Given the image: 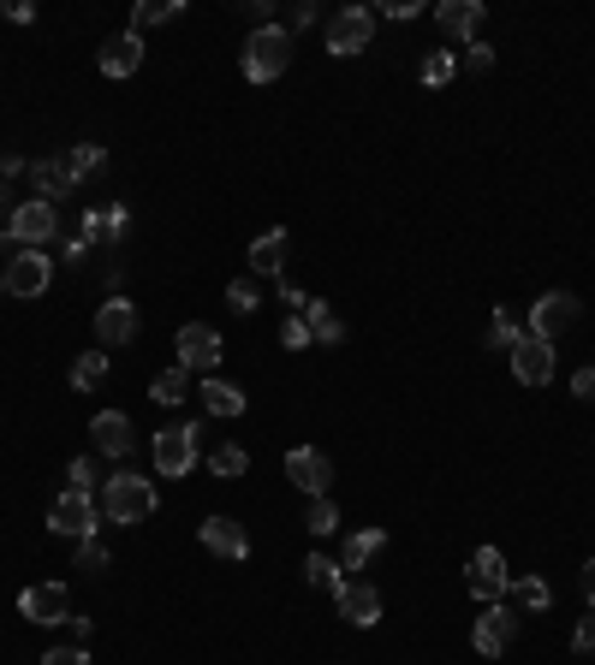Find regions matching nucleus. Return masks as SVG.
<instances>
[{
    "mask_svg": "<svg viewBox=\"0 0 595 665\" xmlns=\"http://www.w3.org/2000/svg\"><path fill=\"white\" fill-rule=\"evenodd\" d=\"M506 357H513V375L525 380V387H548V380H554V345H548V339H536V333H525L518 339L513 351H506Z\"/></svg>",
    "mask_w": 595,
    "mask_h": 665,
    "instance_id": "obj_8",
    "label": "nucleus"
},
{
    "mask_svg": "<svg viewBox=\"0 0 595 665\" xmlns=\"http://www.w3.org/2000/svg\"><path fill=\"white\" fill-rule=\"evenodd\" d=\"M244 469H251V457H244V446H214V452H209V476L232 481V476H244Z\"/></svg>",
    "mask_w": 595,
    "mask_h": 665,
    "instance_id": "obj_32",
    "label": "nucleus"
},
{
    "mask_svg": "<svg viewBox=\"0 0 595 665\" xmlns=\"http://www.w3.org/2000/svg\"><path fill=\"white\" fill-rule=\"evenodd\" d=\"M54 226H60V220H54V202H19V209H12V239H24V244H31V250H42V244H48L54 239Z\"/></svg>",
    "mask_w": 595,
    "mask_h": 665,
    "instance_id": "obj_14",
    "label": "nucleus"
},
{
    "mask_svg": "<svg viewBox=\"0 0 595 665\" xmlns=\"http://www.w3.org/2000/svg\"><path fill=\"white\" fill-rule=\"evenodd\" d=\"M506 595H513L518 606H525V612H548V606H554V588H548L542 576H525V583H513Z\"/></svg>",
    "mask_w": 595,
    "mask_h": 665,
    "instance_id": "obj_30",
    "label": "nucleus"
},
{
    "mask_svg": "<svg viewBox=\"0 0 595 665\" xmlns=\"http://www.w3.org/2000/svg\"><path fill=\"white\" fill-rule=\"evenodd\" d=\"M155 469L162 476H191L197 469V428L191 422H173L155 434Z\"/></svg>",
    "mask_w": 595,
    "mask_h": 665,
    "instance_id": "obj_5",
    "label": "nucleus"
},
{
    "mask_svg": "<svg viewBox=\"0 0 595 665\" xmlns=\"http://www.w3.org/2000/svg\"><path fill=\"white\" fill-rule=\"evenodd\" d=\"M304 529H310V535H333V529H340V511H333L328 494L310 499V517H304Z\"/></svg>",
    "mask_w": 595,
    "mask_h": 665,
    "instance_id": "obj_35",
    "label": "nucleus"
},
{
    "mask_svg": "<svg viewBox=\"0 0 595 665\" xmlns=\"http://www.w3.org/2000/svg\"><path fill=\"white\" fill-rule=\"evenodd\" d=\"M464 66H471V71H488V66H495V48H488V42H471V54H464Z\"/></svg>",
    "mask_w": 595,
    "mask_h": 665,
    "instance_id": "obj_42",
    "label": "nucleus"
},
{
    "mask_svg": "<svg viewBox=\"0 0 595 665\" xmlns=\"http://www.w3.org/2000/svg\"><path fill=\"white\" fill-rule=\"evenodd\" d=\"M304 576H310L316 588H328V595H340V583H345L340 558H328V553H310V558H304Z\"/></svg>",
    "mask_w": 595,
    "mask_h": 665,
    "instance_id": "obj_29",
    "label": "nucleus"
},
{
    "mask_svg": "<svg viewBox=\"0 0 595 665\" xmlns=\"http://www.w3.org/2000/svg\"><path fill=\"white\" fill-rule=\"evenodd\" d=\"M239 66H244V78H251V84H274L286 66H293V31H286V24L251 31V42H244V54H239Z\"/></svg>",
    "mask_w": 595,
    "mask_h": 665,
    "instance_id": "obj_1",
    "label": "nucleus"
},
{
    "mask_svg": "<svg viewBox=\"0 0 595 665\" xmlns=\"http://www.w3.org/2000/svg\"><path fill=\"white\" fill-rule=\"evenodd\" d=\"M101 380H108V351H84V357L71 363V387H78V392H96Z\"/></svg>",
    "mask_w": 595,
    "mask_h": 665,
    "instance_id": "obj_26",
    "label": "nucleus"
},
{
    "mask_svg": "<svg viewBox=\"0 0 595 665\" xmlns=\"http://www.w3.org/2000/svg\"><path fill=\"white\" fill-rule=\"evenodd\" d=\"M387 19H417V12H423V0H387Z\"/></svg>",
    "mask_w": 595,
    "mask_h": 665,
    "instance_id": "obj_43",
    "label": "nucleus"
},
{
    "mask_svg": "<svg viewBox=\"0 0 595 665\" xmlns=\"http://www.w3.org/2000/svg\"><path fill=\"white\" fill-rule=\"evenodd\" d=\"M280 345H286V351H304V345H316V339H310V328H304V315H293V321H286V328H280Z\"/></svg>",
    "mask_w": 595,
    "mask_h": 665,
    "instance_id": "obj_39",
    "label": "nucleus"
},
{
    "mask_svg": "<svg viewBox=\"0 0 595 665\" xmlns=\"http://www.w3.org/2000/svg\"><path fill=\"white\" fill-rule=\"evenodd\" d=\"M96 506L108 523H143L155 511V487H150V476H108Z\"/></svg>",
    "mask_w": 595,
    "mask_h": 665,
    "instance_id": "obj_2",
    "label": "nucleus"
},
{
    "mask_svg": "<svg viewBox=\"0 0 595 665\" xmlns=\"http://www.w3.org/2000/svg\"><path fill=\"white\" fill-rule=\"evenodd\" d=\"M518 339H525V328H518L506 309H495V321H488V351H513Z\"/></svg>",
    "mask_w": 595,
    "mask_h": 665,
    "instance_id": "obj_33",
    "label": "nucleus"
},
{
    "mask_svg": "<svg viewBox=\"0 0 595 665\" xmlns=\"http://www.w3.org/2000/svg\"><path fill=\"white\" fill-rule=\"evenodd\" d=\"M78 570H108V546H101L96 535L78 541Z\"/></svg>",
    "mask_w": 595,
    "mask_h": 665,
    "instance_id": "obj_38",
    "label": "nucleus"
},
{
    "mask_svg": "<svg viewBox=\"0 0 595 665\" xmlns=\"http://www.w3.org/2000/svg\"><path fill=\"white\" fill-rule=\"evenodd\" d=\"M310 19H316V7H310V0H293V24H298V31H304Z\"/></svg>",
    "mask_w": 595,
    "mask_h": 665,
    "instance_id": "obj_48",
    "label": "nucleus"
},
{
    "mask_svg": "<svg viewBox=\"0 0 595 665\" xmlns=\"http://www.w3.org/2000/svg\"><path fill=\"white\" fill-rule=\"evenodd\" d=\"M453 71H459V60L447 48H434V54H423V66H417V78L429 84V90H441V84H453Z\"/></svg>",
    "mask_w": 595,
    "mask_h": 665,
    "instance_id": "obj_31",
    "label": "nucleus"
},
{
    "mask_svg": "<svg viewBox=\"0 0 595 665\" xmlns=\"http://www.w3.org/2000/svg\"><path fill=\"white\" fill-rule=\"evenodd\" d=\"M387 546L382 529H357V535H345V553H340V570H364L375 553Z\"/></svg>",
    "mask_w": 595,
    "mask_h": 665,
    "instance_id": "obj_24",
    "label": "nucleus"
},
{
    "mask_svg": "<svg viewBox=\"0 0 595 665\" xmlns=\"http://www.w3.org/2000/svg\"><path fill=\"white\" fill-rule=\"evenodd\" d=\"M66 160H71V173H78V179H90V173L108 167V149H101V143H78V149H71Z\"/></svg>",
    "mask_w": 595,
    "mask_h": 665,
    "instance_id": "obj_34",
    "label": "nucleus"
},
{
    "mask_svg": "<svg viewBox=\"0 0 595 665\" xmlns=\"http://www.w3.org/2000/svg\"><path fill=\"white\" fill-rule=\"evenodd\" d=\"M150 398H155V404H185V398H191V368H167V375H155Z\"/></svg>",
    "mask_w": 595,
    "mask_h": 665,
    "instance_id": "obj_25",
    "label": "nucleus"
},
{
    "mask_svg": "<svg viewBox=\"0 0 595 665\" xmlns=\"http://www.w3.org/2000/svg\"><path fill=\"white\" fill-rule=\"evenodd\" d=\"M370 36H375V12L370 7H345V12H333V24H328V54H364L370 48Z\"/></svg>",
    "mask_w": 595,
    "mask_h": 665,
    "instance_id": "obj_6",
    "label": "nucleus"
},
{
    "mask_svg": "<svg viewBox=\"0 0 595 665\" xmlns=\"http://www.w3.org/2000/svg\"><path fill=\"white\" fill-rule=\"evenodd\" d=\"M464 583H471V595L483 606H495L506 588H513V576H506V558L495 553V546H476V553L464 558Z\"/></svg>",
    "mask_w": 595,
    "mask_h": 665,
    "instance_id": "obj_4",
    "label": "nucleus"
},
{
    "mask_svg": "<svg viewBox=\"0 0 595 665\" xmlns=\"http://www.w3.org/2000/svg\"><path fill=\"white\" fill-rule=\"evenodd\" d=\"M90 434H96V452H108V457H132V446H137L132 422H125L120 410H101V417L90 422Z\"/></svg>",
    "mask_w": 595,
    "mask_h": 665,
    "instance_id": "obj_17",
    "label": "nucleus"
},
{
    "mask_svg": "<svg viewBox=\"0 0 595 665\" xmlns=\"http://www.w3.org/2000/svg\"><path fill=\"white\" fill-rule=\"evenodd\" d=\"M202 546H209L214 558H251V535H244L232 517H209V523H202Z\"/></svg>",
    "mask_w": 595,
    "mask_h": 665,
    "instance_id": "obj_16",
    "label": "nucleus"
},
{
    "mask_svg": "<svg viewBox=\"0 0 595 665\" xmlns=\"http://www.w3.org/2000/svg\"><path fill=\"white\" fill-rule=\"evenodd\" d=\"M572 392H577V398H590V404H595V368H577V375H572Z\"/></svg>",
    "mask_w": 595,
    "mask_h": 665,
    "instance_id": "obj_44",
    "label": "nucleus"
},
{
    "mask_svg": "<svg viewBox=\"0 0 595 665\" xmlns=\"http://www.w3.org/2000/svg\"><path fill=\"white\" fill-rule=\"evenodd\" d=\"M19 612L31 618V624H60L71 618V600H66V583H31L19 600Z\"/></svg>",
    "mask_w": 595,
    "mask_h": 665,
    "instance_id": "obj_12",
    "label": "nucleus"
},
{
    "mask_svg": "<svg viewBox=\"0 0 595 665\" xmlns=\"http://www.w3.org/2000/svg\"><path fill=\"white\" fill-rule=\"evenodd\" d=\"M577 315H584V303H577L572 291H548V298H536V309H530V333L554 345V333L577 328Z\"/></svg>",
    "mask_w": 595,
    "mask_h": 665,
    "instance_id": "obj_7",
    "label": "nucleus"
},
{
    "mask_svg": "<svg viewBox=\"0 0 595 665\" xmlns=\"http://www.w3.org/2000/svg\"><path fill=\"white\" fill-rule=\"evenodd\" d=\"M42 665H90V654H84V647H48Z\"/></svg>",
    "mask_w": 595,
    "mask_h": 665,
    "instance_id": "obj_40",
    "label": "nucleus"
},
{
    "mask_svg": "<svg viewBox=\"0 0 595 665\" xmlns=\"http://www.w3.org/2000/svg\"><path fill=\"white\" fill-rule=\"evenodd\" d=\"M48 279H54V262L42 256V250H19L0 286H7L12 298H42V291H48Z\"/></svg>",
    "mask_w": 595,
    "mask_h": 665,
    "instance_id": "obj_9",
    "label": "nucleus"
},
{
    "mask_svg": "<svg viewBox=\"0 0 595 665\" xmlns=\"http://www.w3.org/2000/svg\"><path fill=\"white\" fill-rule=\"evenodd\" d=\"M304 328H310V339H322V345H345V321L333 303H304Z\"/></svg>",
    "mask_w": 595,
    "mask_h": 665,
    "instance_id": "obj_22",
    "label": "nucleus"
},
{
    "mask_svg": "<svg viewBox=\"0 0 595 665\" xmlns=\"http://www.w3.org/2000/svg\"><path fill=\"white\" fill-rule=\"evenodd\" d=\"M513 630H518V618L506 612V606L495 600V606H483V618H476V630H471V642H476V654H506L513 647Z\"/></svg>",
    "mask_w": 595,
    "mask_h": 665,
    "instance_id": "obj_13",
    "label": "nucleus"
},
{
    "mask_svg": "<svg viewBox=\"0 0 595 665\" xmlns=\"http://www.w3.org/2000/svg\"><path fill=\"white\" fill-rule=\"evenodd\" d=\"M31 179H36V190H42V202H54V197H66V190L78 185V173H71V160H36Z\"/></svg>",
    "mask_w": 595,
    "mask_h": 665,
    "instance_id": "obj_21",
    "label": "nucleus"
},
{
    "mask_svg": "<svg viewBox=\"0 0 595 665\" xmlns=\"http://www.w3.org/2000/svg\"><path fill=\"white\" fill-rule=\"evenodd\" d=\"M333 606H340V618H345L352 630L382 624V595H375L370 583H340V595H333Z\"/></svg>",
    "mask_w": 595,
    "mask_h": 665,
    "instance_id": "obj_15",
    "label": "nucleus"
},
{
    "mask_svg": "<svg viewBox=\"0 0 595 665\" xmlns=\"http://www.w3.org/2000/svg\"><path fill=\"white\" fill-rule=\"evenodd\" d=\"M227 357L221 333L202 328V321H191V328H179V368H191V375H209L214 363Z\"/></svg>",
    "mask_w": 595,
    "mask_h": 665,
    "instance_id": "obj_10",
    "label": "nucleus"
},
{
    "mask_svg": "<svg viewBox=\"0 0 595 665\" xmlns=\"http://www.w3.org/2000/svg\"><path fill=\"white\" fill-rule=\"evenodd\" d=\"M202 410H214V417H239V410H244V392L227 387V380H202Z\"/></svg>",
    "mask_w": 595,
    "mask_h": 665,
    "instance_id": "obj_27",
    "label": "nucleus"
},
{
    "mask_svg": "<svg viewBox=\"0 0 595 665\" xmlns=\"http://www.w3.org/2000/svg\"><path fill=\"white\" fill-rule=\"evenodd\" d=\"M227 309H232V315H256V286H251V279L227 286Z\"/></svg>",
    "mask_w": 595,
    "mask_h": 665,
    "instance_id": "obj_37",
    "label": "nucleus"
},
{
    "mask_svg": "<svg viewBox=\"0 0 595 665\" xmlns=\"http://www.w3.org/2000/svg\"><path fill=\"white\" fill-rule=\"evenodd\" d=\"M251 268L256 274H280L286 268V226H268L263 239L251 244Z\"/></svg>",
    "mask_w": 595,
    "mask_h": 665,
    "instance_id": "obj_23",
    "label": "nucleus"
},
{
    "mask_svg": "<svg viewBox=\"0 0 595 665\" xmlns=\"http://www.w3.org/2000/svg\"><path fill=\"white\" fill-rule=\"evenodd\" d=\"M179 0H143V7H132V36H143L150 24H167V19H179Z\"/></svg>",
    "mask_w": 595,
    "mask_h": 665,
    "instance_id": "obj_28",
    "label": "nucleus"
},
{
    "mask_svg": "<svg viewBox=\"0 0 595 665\" xmlns=\"http://www.w3.org/2000/svg\"><path fill=\"white\" fill-rule=\"evenodd\" d=\"M286 476H293V487H304L310 499H322L328 481H333V464H328V452L298 446V452H286Z\"/></svg>",
    "mask_w": 595,
    "mask_h": 665,
    "instance_id": "obj_11",
    "label": "nucleus"
},
{
    "mask_svg": "<svg viewBox=\"0 0 595 665\" xmlns=\"http://www.w3.org/2000/svg\"><path fill=\"white\" fill-rule=\"evenodd\" d=\"M66 476H71V494H96V487H101L96 457H71V469H66Z\"/></svg>",
    "mask_w": 595,
    "mask_h": 665,
    "instance_id": "obj_36",
    "label": "nucleus"
},
{
    "mask_svg": "<svg viewBox=\"0 0 595 665\" xmlns=\"http://www.w3.org/2000/svg\"><path fill=\"white\" fill-rule=\"evenodd\" d=\"M96 66L108 71V78H132V71L143 66V36H132V31H125V36H113L108 48L96 54Z\"/></svg>",
    "mask_w": 595,
    "mask_h": 665,
    "instance_id": "obj_19",
    "label": "nucleus"
},
{
    "mask_svg": "<svg viewBox=\"0 0 595 665\" xmlns=\"http://www.w3.org/2000/svg\"><path fill=\"white\" fill-rule=\"evenodd\" d=\"M280 303H286V309H304L310 298H304V286H280Z\"/></svg>",
    "mask_w": 595,
    "mask_h": 665,
    "instance_id": "obj_46",
    "label": "nucleus"
},
{
    "mask_svg": "<svg viewBox=\"0 0 595 665\" xmlns=\"http://www.w3.org/2000/svg\"><path fill=\"white\" fill-rule=\"evenodd\" d=\"M577 583H584V600L595 606V558H590V565H584V570H577Z\"/></svg>",
    "mask_w": 595,
    "mask_h": 665,
    "instance_id": "obj_47",
    "label": "nucleus"
},
{
    "mask_svg": "<svg viewBox=\"0 0 595 665\" xmlns=\"http://www.w3.org/2000/svg\"><path fill=\"white\" fill-rule=\"evenodd\" d=\"M434 19H441V31H453V36H476V31H483V7H476V0H441Z\"/></svg>",
    "mask_w": 595,
    "mask_h": 665,
    "instance_id": "obj_20",
    "label": "nucleus"
},
{
    "mask_svg": "<svg viewBox=\"0 0 595 665\" xmlns=\"http://www.w3.org/2000/svg\"><path fill=\"white\" fill-rule=\"evenodd\" d=\"M96 333H101V345H125V339L137 333V309L125 298H108L96 309Z\"/></svg>",
    "mask_w": 595,
    "mask_h": 665,
    "instance_id": "obj_18",
    "label": "nucleus"
},
{
    "mask_svg": "<svg viewBox=\"0 0 595 665\" xmlns=\"http://www.w3.org/2000/svg\"><path fill=\"white\" fill-rule=\"evenodd\" d=\"M0 12H7L12 24H31V19H36V7H24V0H19V7H12V0H7V7H0Z\"/></svg>",
    "mask_w": 595,
    "mask_h": 665,
    "instance_id": "obj_45",
    "label": "nucleus"
},
{
    "mask_svg": "<svg viewBox=\"0 0 595 665\" xmlns=\"http://www.w3.org/2000/svg\"><path fill=\"white\" fill-rule=\"evenodd\" d=\"M96 523H101L96 494H71V487H66V494L48 506V529H54V535H66V541H90Z\"/></svg>",
    "mask_w": 595,
    "mask_h": 665,
    "instance_id": "obj_3",
    "label": "nucleus"
},
{
    "mask_svg": "<svg viewBox=\"0 0 595 665\" xmlns=\"http://www.w3.org/2000/svg\"><path fill=\"white\" fill-rule=\"evenodd\" d=\"M572 647H577V654H595V618H577V630H572Z\"/></svg>",
    "mask_w": 595,
    "mask_h": 665,
    "instance_id": "obj_41",
    "label": "nucleus"
}]
</instances>
